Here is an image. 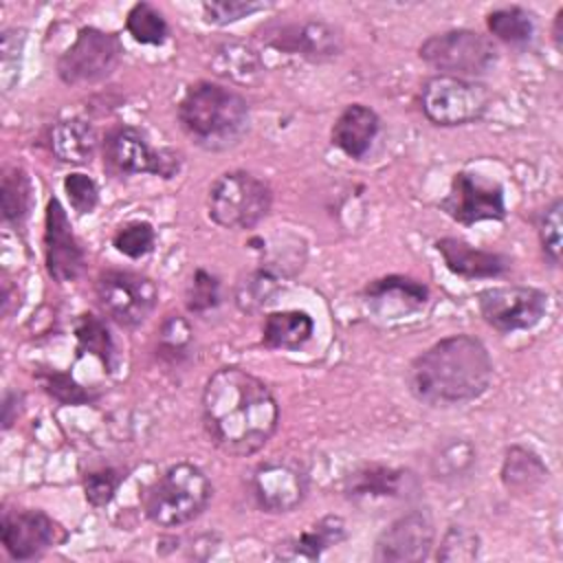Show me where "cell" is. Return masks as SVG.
Segmentation results:
<instances>
[{
  "label": "cell",
  "instance_id": "obj_1",
  "mask_svg": "<svg viewBox=\"0 0 563 563\" xmlns=\"http://www.w3.org/2000/svg\"><path fill=\"white\" fill-rule=\"evenodd\" d=\"M200 405L209 440L229 455L260 451L279 424V405L268 385L235 365L207 378Z\"/></svg>",
  "mask_w": 563,
  "mask_h": 563
},
{
  "label": "cell",
  "instance_id": "obj_2",
  "mask_svg": "<svg viewBox=\"0 0 563 563\" xmlns=\"http://www.w3.org/2000/svg\"><path fill=\"white\" fill-rule=\"evenodd\" d=\"M493 383V358L471 334H449L420 352L407 369L409 394L433 409L477 400Z\"/></svg>",
  "mask_w": 563,
  "mask_h": 563
},
{
  "label": "cell",
  "instance_id": "obj_3",
  "mask_svg": "<svg viewBox=\"0 0 563 563\" xmlns=\"http://www.w3.org/2000/svg\"><path fill=\"white\" fill-rule=\"evenodd\" d=\"M178 123L185 136L207 152L238 145L251 128L246 99L216 81L191 84L178 101Z\"/></svg>",
  "mask_w": 563,
  "mask_h": 563
},
{
  "label": "cell",
  "instance_id": "obj_4",
  "mask_svg": "<svg viewBox=\"0 0 563 563\" xmlns=\"http://www.w3.org/2000/svg\"><path fill=\"white\" fill-rule=\"evenodd\" d=\"M213 497L207 473L191 462H176L145 490L143 512L161 528H178L198 519Z\"/></svg>",
  "mask_w": 563,
  "mask_h": 563
},
{
  "label": "cell",
  "instance_id": "obj_5",
  "mask_svg": "<svg viewBox=\"0 0 563 563\" xmlns=\"http://www.w3.org/2000/svg\"><path fill=\"white\" fill-rule=\"evenodd\" d=\"M273 189L271 185L244 169H231L220 174L209 187L207 213L209 218L231 231L257 227L271 211Z\"/></svg>",
  "mask_w": 563,
  "mask_h": 563
},
{
  "label": "cell",
  "instance_id": "obj_6",
  "mask_svg": "<svg viewBox=\"0 0 563 563\" xmlns=\"http://www.w3.org/2000/svg\"><path fill=\"white\" fill-rule=\"evenodd\" d=\"M420 59L438 75L477 79L497 66L499 53L493 40L473 29H449L429 35L420 48Z\"/></svg>",
  "mask_w": 563,
  "mask_h": 563
},
{
  "label": "cell",
  "instance_id": "obj_7",
  "mask_svg": "<svg viewBox=\"0 0 563 563\" xmlns=\"http://www.w3.org/2000/svg\"><path fill=\"white\" fill-rule=\"evenodd\" d=\"M493 103V92L477 79L433 75L420 88L422 114L440 128L479 121Z\"/></svg>",
  "mask_w": 563,
  "mask_h": 563
},
{
  "label": "cell",
  "instance_id": "obj_8",
  "mask_svg": "<svg viewBox=\"0 0 563 563\" xmlns=\"http://www.w3.org/2000/svg\"><path fill=\"white\" fill-rule=\"evenodd\" d=\"M123 59L117 33L97 26L77 31L73 44L57 59V77L66 86H86L108 79Z\"/></svg>",
  "mask_w": 563,
  "mask_h": 563
},
{
  "label": "cell",
  "instance_id": "obj_9",
  "mask_svg": "<svg viewBox=\"0 0 563 563\" xmlns=\"http://www.w3.org/2000/svg\"><path fill=\"white\" fill-rule=\"evenodd\" d=\"M180 154L169 147H152L145 134L132 125H117L103 136V167L114 176L154 174L174 178L180 169Z\"/></svg>",
  "mask_w": 563,
  "mask_h": 563
},
{
  "label": "cell",
  "instance_id": "obj_10",
  "mask_svg": "<svg viewBox=\"0 0 563 563\" xmlns=\"http://www.w3.org/2000/svg\"><path fill=\"white\" fill-rule=\"evenodd\" d=\"M95 297L108 319L121 328H136L154 312L158 286L147 275L110 268L97 277Z\"/></svg>",
  "mask_w": 563,
  "mask_h": 563
},
{
  "label": "cell",
  "instance_id": "obj_11",
  "mask_svg": "<svg viewBox=\"0 0 563 563\" xmlns=\"http://www.w3.org/2000/svg\"><path fill=\"white\" fill-rule=\"evenodd\" d=\"M257 33L268 48L314 64L330 62L343 51V33L323 20H273L260 26Z\"/></svg>",
  "mask_w": 563,
  "mask_h": 563
},
{
  "label": "cell",
  "instance_id": "obj_12",
  "mask_svg": "<svg viewBox=\"0 0 563 563\" xmlns=\"http://www.w3.org/2000/svg\"><path fill=\"white\" fill-rule=\"evenodd\" d=\"M479 317L497 332L534 328L548 310V292L534 286H490L477 292Z\"/></svg>",
  "mask_w": 563,
  "mask_h": 563
},
{
  "label": "cell",
  "instance_id": "obj_13",
  "mask_svg": "<svg viewBox=\"0 0 563 563\" xmlns=\"http://www.w3.org/2000/svg\"><path fill=\"white\" fill-rule=\"evenodd\" d=\"M440 211L464 227L484 220H504V187L497 180L484 178L482 174L457 172L451 180L449 194L440 200Z\"/></svg>",
  "mask_w": 563,
  "mask_h": 563
},
{
  "label": "cell",
  "instance_id": "obj_14",
  "mask_svg": "<svg viewBox=\"0 0 563 563\" xmlns=\"http://www.w3.org/2000/svg\"><path fill=\"white\" fill-rule=\"evenodd\" d=\"M251 495L264 512H290L308 495V473L290 457L260 462L251 473Z\"/></svg>",
  "mask_w": 563,
  "mask_h": 563
},
{
  "label": "cell",
  "instance_id": "obj_15",
  "mask_svg": "<svg viewBox=\"0 0 563 563\" xmlns=\"http://www.w3.org/2000/svg\"><path fill=\"white\" fill-rule=\"evenodd\" d=\"M435 526L424 508H413L394 519L374 543V561L380 563H418L431 554Z\"/></svg>",
  "mask_w": 563,
  "mask_h": 563
},
{
  "label": "cell",
  "instance_id": "obj_16",
  "mask_svg": "<svg viewBox=\"0 0 563 563\" xmlns=\"http://www.w3.org/2000/svg\"><path fill=\"white\" fill-rule=\"evenodd\" d=\"M44 266L57 284L79 279L86 266V253L73 233L68 213L59 198H48L44 213Z\"/></svg>",
  "mask_w": 563,
  "mask_h": 563
},
{
  "label": "cell",
  "instance_id": "obj_17",
  "mask_svg": "<svg viewBox=\"0 0 563 563\" xmlns=\"http://www.w3.org/2000/svg\"><path fill=\"white\" fill-rule=\"evenodd\" d=\"M420 493L418 475L402 466L387 464H363L345 475L343 495L354 504H378V501H402Z\"/></svg>",
  "mask_w": 563,
  "mask_h": 563
},
{
  "label": "cell",
  "instance_id": "obj_18",
  "mask_svg": "<svg viewBox=\"0 0 563 563\" xmlns=\"http://www.w3.org/2000/svg\"><path fill=\"white\" fill-rule=\"evenodd\" d=\"M59 526L35 508L4 510L2 515V545L15 561H33L57 543Z\"/></svg>",
  "mask_w": 563,
  "mask_h": 563
},
{
  "label": "cell",
  "instance_id": "obj_19",
  "mask_svg": "<svg viewBox=\"0 0 563 563\" xmlns=\"http://www.w3.org/2000/svg\"><path fill=\"white\" fill-rule=\"evenodd\" d=\"M363 299L378 319L389 321L422 310L429 301V288L405 275H385L363 288Z\"/></svg>",
  "mask_w": 563,
  "mask_h": 563
},
{
  "label": "cell",
  "instance_id": "obj_20",
  "mask_svg": "<svg viewBox=\"0 0 563 563\" xmlns=\"http://www.w3.org/2000/svg\"><path fill=\"white\" fill-rule=\"evenodd\" d=\"M435 251L442 255L446 268L453 275L466 277V279H490L501 277L512 266L510 257L497 251H486L468 244L462 238H440L435 240Z\"/></svg>",
  "mask_w": 563,
  "mask_h": 563
},
{
  "label": "cell",
  "instance_id": "obj_21",
  "mask_svg": "<svg viewBox=\"0 0 563 563\" xmlns=\"http://www.w3.org/2000/svg\"><path fill=\"white\" fill-rule=\"evenodd\" d=\"M378 130H380V119L369 106L350 103L334 119L330 139H332V145L339 147L345 156L361 161L372 150V143L378 136Z\"/></svg>",
  "mask_w": 563,
  "mask_h": 563
},
{
  "label": "cell",
  "instance_id": "obj_22",
  "mask_svg": "<svg viewBox=\"0 0 563 563\" xmlns=\"http://www.w3.org/2000/svg\"><path fill=\"white\" fill-rule=\"evenodd\" d=\"M345 537V521L339 515H325L279 543L275 556L284 561H317L325 550L343 543Z\"/></svg>",
  "mask_w": 563,
  "mask_h": 563
},
{
  "label": "cell",
  "instance_id": "obj_23",
  "mask_svg": "<svg viewBox=\"0 0 563 563\" xmlns=\"http://www.w3.org/2000/svg\"><path fill=\"white\" fill-rule=\"evenodd\" d=\"M499 477H501V484L508 493L530 495L548 482L550 468L545 466L541 455L537 451H532L530 446L510 444L504 451Z\"/></svg>",
  "mask_w": 563,
  "mask_h": 563
},
{
  "label": "cell",
  "instance_id": "obj_24",
  "mask_svg": "<svg viewBox=\"0 0 563 563\" xmlns=\"http://www.w3.org/2000/svg\"><path fill=\"white\" fill-rule=\"evenodd\" d=\"M97 132L92 123L84 119H62L48 130L51 154L68 165L90 163L97 150Z\"/></svg>",
  "mask_w": 563,
  "mask_h": 563
},
{
  "label": "cell",
  "instance_id": "obj_25",
  "mask_svg": "<svg viewBox=\"0 0 563 563\" xmlns=\"http://www.w3.org/2000/svg\"><path fill=\"white\" fill-rule=\"evenodd\" d=\"M314 332V321L303 310L268 312L262 321V343L271 350H299Z\"/></svg>",
  "mask_w": 563,
  "mask_h": 563
},
{
  "label": "cell",
  "instance_id": "obj_26",
  "mask_svg": "<svg viewBox=\"0 0 563 563\" xmlns=\"http://www.w3.org/2000/svg\"><path fill=\"white\" fill-rule=\"evenodd\" d=\"M477 464V449L466 438H449L446 442L438 444L435 453L431 455L429 468L438 482L455 484L466 479Z\"/></svg>",
  "mask_w": 563,
  "mask_h": 563
},
{
  "label": "cell",
  "instance_id": "obj_27",
  "mask_svg": "<svg viewBox=\"0 0 563 563\" xmlns=\"http://www.w3.org/2000/svg\"><path fill=\"white\" fill-rule=\"evenodd\" d=\"M279 288H282L279 273L275 268L262 264L260 268L249 271L238 279L235 292H233L235 306L242 312H257L275 299Z\"/></svg>",
  "mask_w": 563,
  "mask_h": 563
},
{
  "label": "cell",
  "instance_id": "obj_28",
  "mask_svg": "<svg viewBox=\"0 0 563 563\" xmlns=\"http://www.w3.org/2000/svg\"><path fill=\"white\" fill-rule=\"evenodd\" d=\"M488 31L508 46H526L534 37V13L519 7H499L486 15Z\"/></svg>",
  "mask_w": 563,
  "mask_h": 563
},
{
  "label": "cell",
  "instance_id": "obj_29",
  "mask_svg": "<svg viewBox=\"0 0 563 563\" xmlns=\"http://www.w3.org/2000/svg\"><path fill=\"white\" fill-rule=\"evenodd\" d=\"M33 202V185L22 167H7L0 183V207L4 222L22 227Z\"/></svg>",
  "mask_w": 563,
  "mask_h": 563
},
{
  "label": "cell",
  "instance_id": "obj_30",
  "mask_svg": "<svg viewBox=\"0 0 563 563\" xmlns=\"http://www.w3.org/2000/svg\"><path fill=\"white\" fill-rule=\"evenodd\" d=\"M213 68L218 75L238 84H249L257 79L260 73L264 70L260 55L249 44H242L235 40L218 46L213 57Z\"/></svg>",
  "mask_w": 563,
  "mask_h": 563
},
{
  "label": "cell",
  "instance_id": "obj_31",
  "mask_svg": "<svg viewBox=\"0 0 563 563\" xmlns=\"http://www.w3.org/2000/svg\"><path fill=\"white\" fill-rule=\"evenodd\" d=\"M125 31L134 42L147 46H161L169 35L165 15L150 2H136L130 7L125 15Z\"/></svg>",
  "mask_w": 563,
  "mask_h": 563
},
{
  "label": "cell",
  "instance_id": "obj_32",
  "mask_svg": "<svg viewBox=\"0 0 563 563\" xmlns=\"http://www.w3.org/2000/svg\"><path fill=\"white\" fill-rule=\"evenodd\" d=\"M75 339H77L79 352H88V354L97 356L108 369L112 367L114 341H112V334H110L108 325L103 323V319H99L92 312L79 314V319L75 321Z\"/></svg>",
  "mask_w": 563,
  "mask_h": 563
},
{
  "label": "cell",
  "instance_id": "obj_33",
  "mask_svg": "<svg viewBox=\"0 0 563 563\" xmlns=\"http://www.w3.org/2000/svg\"><path fill=\"white\" fill-rule=\"evenodd\" d=\"M191 343H194V332L191 325L185 321V317L180 314H169L161 328H158V345L156 352L161 358H165L172 365H180L189 352H191Z\"/></svg>",
  "mask_w": 563,
  "mask_h": 563
},
{
  "label": "cell",
  "instance_id": "obj_34",
  "mask_svg": "<svg viewBox=\"0 0 563 563\" xmlns=\"http://www.w3.org/2000/svg\"><path fill=\"white\" fill-rule=\"evenodd\" d=\"M479 556V534L462 523H451L438 545L435 559L444 563H466Z\"/></svg>",
  "mask_w": 563,
  "mask_h": 563
},
{
  "label": "cell",
  "instance_id": "obj_35",
  "mask_svg": "<svg viewBox=\"0 0 563 563\" xmlns=\"http://www.w3.org/2000/svg\"><path fill=\"white\" fill-rule=\"evenodd\" d=\"M561 211H563V202L556 196L537 213V220H534L541 253L550 266H559L561 262V227H563Z\"/></svg>",
  "mask_w": 563,
  "mask_h": 563
},
{
  "label": "cell",
  "instance_id": "obj_36",
  "mask_svg": "<svg viewBox=\"0 0 563 563\" xmlns=\"http://www.w3.org/2000/svg\"><path fill=\"white\" fill-rule=\"evenodd\" d=\"M222 301V292H220V279L205 271V268H196L187 290H185V306L189 312L194 314H207L211 310H216Z\"/></svg>",
  "mask_w": 563,
  "mask_h": 563
},
{
  "label": "cell",
  "instance_id": "obj_37",
  "mask_svg": "<svg viewBox=\"0 0 563 563\" xmlns=\"http://www.w3.org/2000/svg\"><path fill=\"white\" fill-rule=\"evenodd\" d=\"M156 244V231L150 222L145 220H132L125 222L123 227L117 229V233L112 235V246L123 253L130 260H139L145 257L147 253H152Z\"/></svg>",
  "mask_w": 563,
  "mask_h": 563
},
{
  "label": "cell",
  "instance_id": "obj_38",
  "mask_svg": "<svg viewBox=\"0 0 563 563\" xmlns=\"http://www.w3.org/2000/svg\"><path fill=\"white\" fill-rule=\"evenodd\" d=\"M123 479H125V473L121 468H114V466H101V468L88 471L84 475L86 501L95 508L108 506L114 499Z\"/></svg>",
  "mask_w": 563,
  "mask_h": 563
},
{
  "label": "cell",
  "instance_id": "obj_39",
  "mask_svg": "<svg viewBox=\"0 0 563 563\" xmlns=\"http://www.w3.org/2000/svg\"><path fill=\"white\" fill-rule=\"evenodd\" d=\"M44 391L53 396L62 405H86L97 396L90 394L84 385H79L70 374L57 369H44L37 374Z\"/></svg>",
  "mask_w": 563,
  "mask_h": 563
},
{
  "label": "cell",
  "instance_id": "obj_40",
  "mask_svg": "<svg viewBox=\"0 0 563 563\" xmlns=\"http://www.w3.org/2000/svg\"><path fill=\"white\" fill-rule=\"evenodd\" d=\"M266 7L268 4L255 2V0H211L202 4V15H205V22L209 24L227 26L257 11H264Z\"/></svg>",
  "mask_w": 563,
  "mask_h": 563
},
{
  "label": "cell",
  "instance_id": "obj_41",
  "mask_svg": "<svg viewBox=\"0 0 563 563\" xmlns=\"http://www.w3.org/2000/svg\"><path fill=\"white\" fill-rule=\"evenodd\" d=\"M64 191L66 198L73 207V211H77L79 216L95 211L97 202H99V187L97 183L81 172H73L64 178Z\"/></svg>",
  "mask_w": 563,
  "mask_h": 563
},
{
  "label": "cell",
  "instance_id": "obj_42",
  "mask_svg": "<svg viewBox=\"0 0 563 563\" xmlns=\"http://www.w3.org/2000/svg\"><path fill=\"white\" fill-rule=\"evenodd\" d=\"M20 409H22V394L20 391H7L4 400H2V427L4 429H9L13 424Z\"/></svg>",
  "mask_w": 563,
  "mask_h": 563
},
{
  "label": "cell",
  "instance_id": "obj_43",
  "mask_svg": "<svg viewBox=\"0 0 563 563\" xmlns=\"http://www.w3.org/2000/svg\"><path fill=\"white\" fill-rule=\"evenodd\" d=\"M552 42H554V48H556V51L563 48V7H559V11H556V15H554Z\"/></svg>",
  "mask_w": 563,
  "mask_h": 563
}]
</instances>
